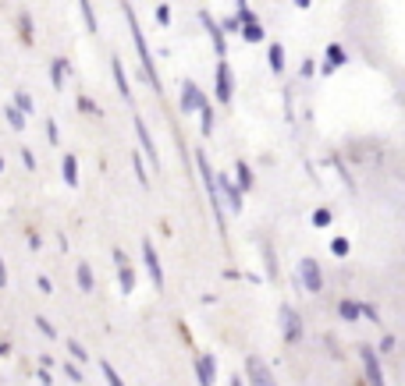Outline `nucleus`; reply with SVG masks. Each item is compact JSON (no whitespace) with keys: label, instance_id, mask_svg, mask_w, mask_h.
Masks as SVG:
<instances>
[{"label":"nucleus","instance_id":"obj_17","mask_svg":"<svg viewBox=\"0 0 405 386\" xmlns=\"http://www.w3.org/2000/svg\"><path fill=\"white\" fill-rule=\"evenodd\" d=\"M345 61H348V57H345V50H341V47H327V64H324L320 71H324V75H331V71H334L338 64H345Z\"/></svg>","mask_w":405,"mask_h":386},{"label":"nucleus","instance_id":"obj_2","mask_svg":"<svg viewBox=\"0 0 405 386\" xmlns=\"http://www.w3.org/2000/svg\"><path fill=\"white\" fill-rule=\"evenodd\" d=\"M195 167H199L202 185H207V195H210V206H214V220H217V227L224 230V202H221V195H217V181H214V167H210L207 153H195Z\"/></svg>","mask_w":405,"mask_h":386},{"label":"nucleus","instance_id":"obj_34","mask_svg":"<svg viewBox=\"0 0 405 386\" xmlns=\"http://www.w3.org/2000/svg\"><path fill=\"white\" fill-rule=\"evenodd\" d=\"M156 22H160V25H171V8H167V4L156 8Z\"/></svg>","mask_w":405,"mask_h":386},{"label":"nucleus","instance_id":"obj_7","mask_svg":"<svg viewBox=\"0 0 405 386\" xmlns=\"http://www.w3.org/2000/svg\"><path fill=\"white\" fill-rule=\"evenodd\" d=\"M281 329H285V340H288V344H295V340L302 337V319H299V312L288 308V305H281Z\"/></svg>","mask_w":405,"mask_h":386},{"label":"nucleus","instance_id":"obj_6","mask_svg":"<svg viewBox=\"0 0 405 386\" xmlns=\"http://www.w3.org/2000/svg\"><path fill=\"white\" fill-rule=\"evenodd\" d=\"M199 22H202V29L210 33V40H214V50H217V57H224V54H228V40H224L221 25L214 22V15H210V11H199Z\"/></svg>","mask_w":405,"mask_h":386},{"label":"nucleus","instance_id":"obj_26","mask_svg":"<svg viewBox=\"0 0 405 386\" xmlns=\"http://www.w3.org/2000/svg\"><path fill=\"white\" fill-rule=\"evenodd\" d=\"M4 114H8V124H11L15 131H22V128H25V114H18L15 107H4Z\"/></svg>","mask_w":405,"mask_h":386},{"label":"nucleus","instance_id":"obj_31","mask_svg":"<svg viewBox=\"0 0 405 386\" xmlns=\"http://www.w3.org/2000/svg\"><path fill=\"white\" fill-rule=\"evenodd\" d=\"M135 177H139V185L142 188H149V174H146V167H142V160L135 156Z\"/></svg>","mask_w":405,"mask_h":386},{"label":"nucleus","instance_id":"obj_29","mask_svg":"<svg viewBox=\"0 0 405 386\" xmlns=\"http://www.w3.org/2000/svg\"><path fill=\"white\" fill-rule=\"evenodd\" d=\"M68 351H72V358H75V361H89V351H86L79 340H68Z\"/></svg>","mask_w":405,"mask_h":386},{"label":"nucleus","instance_id":"obj_18","mask_svg":"<svg viewBox=\"0 0 405 386\" xmlns=\"http://www.w3.org/2000/svg\"><path fill=\"white\" fill-rule=\"evenodd\" d=\"M235 174H239V185H235L239 192H249V188L256 185V181H253V170H249V163H242V160H239V163H235Z\"/></svg>","mask_w":405,"mask_h":386},{"label":"nucleus","instance_id":"obj_8","mask_svg":"<svg viewBox=\"0 0 405 386\" xmlns=\"http://www.w3.org/2000/svg\"><path fill=\"white\" fill-rule=\"evenodd\" d=\"M142 262H146V269H149L153 283H156V287H164V269H160V255H156V248H153V241H149V238L142 241Z\"/></svg>","mask_w":405,"mask_h":386},{"label":"nucleus","instance_id":"obj_41","mask_svg":"<svg viewBox=\"0 0 405 386\" xmlns=\"http://www.w3.org/2000/svg\"><path fill=\"white\" fill-rule=\"evenodd\" d=\"M40 291H43V294H50V291H54V283H50L47 276H40Z\"/></svg>","mask_w":405,"mask_h":386},{"label":"nucleus","instance_id":"obj_37","mask_svg":"<svg viewBox=\"0 0 405 386\" xmlns=\"http://www.w3.org/2000/svg\"><path fill=\"white\" fill-rule=\"evenodd\" d=\"M64 375H68L72 382H82V372H79L75 365H64Z\"/></svg>","mask_w":405,"mask_h":386},{"label":"nucleus","instance_id":"obj_32","mask_svg":"<svg viewBox=\"0 0 405 386\" xmlns=\"http://www.w3.org/2000/svg\"><path fill=\"white\" fill-rule=\"evenodd\" d=\"M313 223H316V227H327V223H331V209H316V213H313Z\"/></svg>","mask_w":405,"mask_h":386},{"label":"nucleus","instance_id":"obj_27","mask_svg":"<svg viewBox=\"0 0 405 386\" xmlns=\"http://www.w3.org/2000/svg\"><path fill=\"white\" fill-rule=\"evenodd\" d=\"M199 121H202L199 128H202V131H207V135L214 131V110H210V103H207V107H202V110H199Z\"/></svg>","mask_w":405,"mask_h":386},{"label":"nucleus","instance_id":"obj_23","mask_svg":"<svg viewBox=\"0 0 405 386\" xmlns=\"http://www.w3.org/2000/svg\"><path fill=\"white\" fill-rule=\"evenodd\" d=\"M79 8H82V18H86V29H89L93 36H96V29H100V25H96V15H93V4H89V0H79Z\"/></svg>","mask_w":405,"mask_h":386},{"label":"nucleus","instance_id":"obj_36","mask_svg":"<svg viewBox=\"0 0 405 386\" xmlns=\"http://www.w3.org/2000/svg\"><path fill=\"white\" fill-rule=\"evenodd\" d=\"M22 163H25L29 170H36V156H33V149H22Z\"/></svg>","mask_w":405,"mask_h":386},{"label":"nucleus","instance_id":"obj_13","mask_svg":"<svg viewBox=\"0 0 405 386\" xmlns=\"http://www.w3.org/2000/svg\"><path fill=\"white\" fill-rule=\"evenodd\" d=\"M135 135H139L142 149L149 153V163H153V167H160V156H156V142L149 139V128H146V121H142V117H135Z\"/></svg>","mask_w":405,"mask_h":386},{"label":"nucleus","instance_id":"obj_40","mask_svg":"<svg viewBox=\"0 0 405 386\" xmlns=\"http://www.w3.org/2000/svg\"><path fill=\"white\" fill-rule=\"evenodd\" d=\"M79 107H82V110H89V114H100V107H96L93 100H79Z\"/></svg>","mask_w":405,"mask_h":386},{"label":"nucleus","instance_id":"obj_14","mask_svg":"<svg viewBox=\"0 0 405 386\" xmlns=\"http://www.w3.org/2000/svg\"><path fill=\"white\" fill-rule=\"evenodd\" d=\"M246 368H249V379H253V386H270V382H274L270 368H267L260 358H249V361H246Z\"/></svg>","mask_w":405,"mask_h":386},{"label":"nucleus","instance_id":"obj_35","mask_svg":"<svg viewBox=\"0 0 405 386\" xmlns=\"http://www.w3.org/2000/svg\"><path fill=\"white\" fill-rule=\"evenodd\" d=\"M22 36H25V43H33V22H29V15L22 18Z\"/></svg>","mask_w":405,"mask_h":386},{"label":"nucleus","instance_id":"obj_10","mask_svg":"<svg viewBox=\"0 0 405 386\" xmlns=\"http://www.w3.org/2000/svg\"><path fill=\"white\" fill-rule=\"evenodd\" d=\"M232 96H235V89H232V68H228V61H221L217 64V100L221 103H232Z\"/></svg>","mask_w":405,"mask_h":386},{"label":"nucleus","instance_id":"obj_3","mask_svg":"<svg viewBox=\"0 0 405 386\" xmlns=\"http://www.w3.org/2000/svg\"><path fill=\"white\" fill-rule=\"evenodd\" d=\"M214 181H217V195H221V202H228L224 209L242 213V192L235 188V181H232L228 174H214Z\"/></svg>","mask_w":405,"mask_h":386},{"label":"nucleus","instance_id":"obj_30","mask_svg":"<svg viewBox=\"0 0 405 386\" xmlns=\"http://www.w3.org/2000/svg\"><path fill=\"white\" fill-rule=\"evenodd\" d=\"M36 326H40V333H43V337H50V340L57 337V329L50 326V319H43V315H36Z\"/></svg>","mask_w":405,"mask_h":386},{"label":"nucleus","instance_id":"obj_43","mask_svg":"<svg viewBox=\"0 0 405 386\" xmlns=\"http://www.w3.org/2000/svg\"><path fill=\"white\" fill-rule=\"evenodd\" d=\"M295 4H299V8H309V4H313V0H295Z\"/></svg>","mask_w":405,"mask_h":386},{"label":"nucleus","instance_id":"obj_46","mask_svg":"<svg viewBox=\"0 0 405 386\" xmlns=\"http://www.w3.org/2000/svg\"><path fill=\"white\" fill-rule=\"evenodd\" d=\"M270 386H274V382H270Z\"/></svg>","mask_w":405,"mask_h":386},{"label":"nucleus","instance_id":"obj_15","mask_svg":"<svg viewBox=\"0 0 405 386\" xmlns=\"http://www.w3.org/2000/svg\"><path fill=\"white\" fill-rule=\"evenodd\" d=\"M110 68H114V82H118L121 96H125V100H132V86H128V75H125V64H121V57H114V61H110Z\"/></svg>","mask_w":405,"mask_h":386},{"label":"nucleus","instance_id":"obj_21","mask_svg":"<svg viewBox=\"0 0 405 386\" xmlns=\"http://www.w3.org/2000/svg\"><path fill=\"white\" fill-rule=\"evenodd\" d=\"M64 71H68L64 61H54V64H50V82H54V89H64Z\"/></svg>","mask_w":405,"mask_h":386},{"label":"nucleus","instance_id":"obj_5","mask_svg":"<svg viewBox=\"0 0 405 386\" xmlns=\"http://www.w3.org/2000/svg\"><path fill=\"white\" fill-rule=\"evenodd\" d=\"M359 358H363V368H366V382L370 386H384V368L377 361V351L370 344H359Z\"/></svg>","mask_w":405,"mask_h":386},{"label":"nucleus","instance_id":"obj_1","mask_svg":"<svg viewBox=\"0 0 405 386\" xmlns=\"http://www.w3.org/2000/svg\"><path fill=\"white\" fill-rule=\"evenodd\" d=\"M121 11H125V22H128V29H132L135 50H139V57H142V78L149 82L153 93H160V78H156V68H153V54H149V47H146V40H142V29H139V22H135V11H132L128 4H121Z\"/></svg>","mask_w":405,"mask_h":386},{"label":"nucleus","instance_id":"obj_20","mask_svg":"<svg viewBox=\"0 0 405 386\" xmlns=\"http://www.w3.org/2000/svg\"><path fill=\"white\" fill-rule=\"evenodd\" d=\"M267 57H270V71H278V75H281V71H285V47H281V43H274V47L267 50Z\"/></svg>","mask_w":405,"mask_h":386},{"label":"nucleus","instance_id":"obj_22","mask_svg":"<svg viewBox=\"0 0 405 386\" xmlns=\"http://www.w3.org/2000/svg\"><path fill=\"white\" fill-rule=\"evenodd\" d=\"M75 276H79V287H82L86 294H93V269H89L86 262H82V266L75 269Z\"/></svg>","mask_w":405,"mask_h":386},{"label":"nucleus","instance_id":"obj_16","mask_svg":"<svg viewBox=\"0 0 405 386\" xmlns=\"http://www.w3.org/2000/svg\"><path fill=\"white\" fill-rule=\"evenodd\" d=\"M61 174H64V185H79V163H75V156L72 153H64V160H61Z\"/></svg>","mask_w":405,"mask_h":386},{"label":"nucleus","instance_id":"obj_11","mask_svg":"<svg viewBox=\"0 0 405 386\" xmlns=\"http://www.w3.org/2000/svg\"><path fill=\"white\" fill-rule=\"evenodd\" d=\"M114 262H118V280H121V291H125V294H132V291H135V273H132V266H128V259H125V252H121V248L114 252Z\"/></svg>","mask_w":405,"mask_h":386},{"label":"nucleus","instance_id":"obj_4","mask_svg":"<svg viewBox=\"0 0 405 386\" xmlns=\"http://www.w3.org/2000/svg\"><path fill=\"white\" fill-rule=\"evenodd\" d=\"M299 276H302V287L309 294H320L324 291V273H320V262L316 259H302L299 262Z\"/></svg>","mask_w":405,"mask_h":386},{"label":"nucleus","instance_id":"obj_9","mask_svg":"<svg viewBox=\"0 0 405 386\" xmlns=\"http://www.w3.org/2000/svg\"><path fill=\"white\" fill-rule=\"evenodd\" d=\"M195 375H199V386H214L217 379V361L210 354H199L195 358Z\"/></svg>","mask_w":405,"mask_h":386},{"label":"nucleus","instance_id":"obj_38","mask_svg":"<svg viewBox=\"0 0 405 386\" xmlns=\"http://www.w3.org/2000/svg\"><path fill=\"white\" fill-rule=\"evenodd\" d=\"M239 29H242V25H239V18H228V22L221 25V33H239Z\"/></svg>","mask_w":405,"mask_h":386},{"label":"nucleus","instance_id":"obj_42","mask_svg":"<svg viewBox=\"0 0 405 386\" xmlns=\"http://www.w3.org/2000/svg\"><path fill=\"white\" fill-rule=\"evenodd\" d=\"M8 283V269H4V259H0V287Z\"/></svg>","mask_w":405,"mask_h":386},{"label":"nucleus","instance_id":"obj_24","mask_svg":"<svg viewBox=\"0 0 405 386\" xmlns=\"http://www.w3.org/2000/svg\"><path fill=\"white\" fill-rule=\"evenodd\" d=\"M338 312H341V319H345V322H355V319H359V305H355V301H341V305H338Z\"/></svg>","mask_w":405,"mask_h":386},{"label":"nucleus","instance_id":"obj_39","mask_svg":"<svg viewBox=\"0 0 405 386\" xmlns=\"http://www.w3.org/2000/svg\"><path fill=\"white\" fill-rule=\"evenodd\" d=\"M47 139H50L54 146H57V139H61V135H57V124H54V121H47Z\"/></svg>","mask_w":405,"mask_h":386},{"label":"nucleus","instance_id":"obj_25","mask_svg":"<svg viewBox=\"0 0 405 386\" xmlns=\"http://www.w3.org/2000/svg\"><path fill=\"white\" fill-rule=\"evenodd\" d=\"M15 110L18 114H33V96L29 93H15Z\"/></svg>","mask_w":405,"mask_h":386},{"label":"nucleus","instance_id":"obj_28","mask_svg":"<svg viewBox=\"0 0 405 386\" xmlns=\"http://www.w3.org/2000/svg\"><path fill=\"white\" fill-rule=\"evenodd\" d=\"M100 368H103V375H107V386H125V382H121V375L114 372V365H110V361H100Z\"/></svg>","mask_w":405,"mask_h":386},{"label":"nucleus","instance_id":"obj_44","mask_svg":"<svg viewBox=\"0 0 405 386\" xmlns=\"http://www.w3.org/2000/svg\"><path fill=\"white\" fill-rule=\"evenodd\" d=\"M232 386H246V382H242V379H239V375H235V379H232Z\"/></svg>","mask_w":405,"mask_h":386},{"label":"nucleus","instance_id":"obj_19","mask_svg":"<svg viewBox=\"0 0 405 386\" xmlns=\"http://www.w3.org/2000/svg\"><path fill=\"white\" fill-rule=\"evenodd\" d=\"M239 36H242L246 43H263V40H267V36H263V25H256V22H253V25H242Z\"/></svg>","mask_w":405,"mask_h":386},{"label":"nucleus","instance_id":"obj_12","mask_svg":"<svg viewBox=\"0 0 405 386\" xmlns=\"http://www.w3.org/2000/svg\"><path fill=\"white\" fill-rule=\"evenodd\" d=\"M181 93H185V96H181V110H202V107H207V96L199 93L195 82H185Z\"/></svg>","mask_w":405,"mask_h":386},{"label":"nucleus","instance_id":"obj_45","mask_svg":"<svg viewBox=\"0 0 405 386\" xmlns=\"http://www.w3.org/2000/svg\"><path fill=\"white\" fill-rule=\"evenodd\" d=\"M0 170H4V160H0Z\"/></svg>","mask_w":405,"mask_h":386},{"label":"nucleus","instance_id":"obj_33","mask_svg":"<svg viewBox=\"0 0 405 386\" xmlns=\"http://www.w3.org/2000/svg\"><path fill=\"white\" fill-rule=\"evenodd\" d=\"M331 252H334V255H348V241H345V238H334V241H331Z\"/></svg>","mask_w":405,"mask_h":386}]
</instances>
